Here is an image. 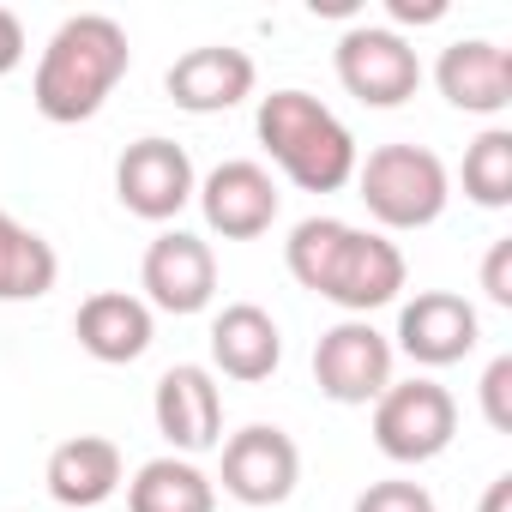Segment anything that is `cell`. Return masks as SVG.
Instances as JSON below:
<instances>
[{"mask_svg":"<svg viewBox=\"0 0 512 512\" xmlns=\"http://www.w3.org/2000/svg\"><path fill=\"white\" fill-rule=\"evenodd\" d=\"M151 416H157V434H163L175 452H205V446H217V434H223V392H217L211 368L175 362V368L157 380Z\"/></svg>","mask_w":512,"mask_h":512,"instance_id":"13","label":"cell"},{"mask_svg":"<svg viewBox=\"0 0 512 512\" xmlns=\"http://www.w3.org/2000/svg\"><path fill=\"white\" fill-rule=\"evenodd\" d=\"M61 278L55 247L25 229L13 211H0V302H43Z\"/></svg>","mask_w":512,"mask_h":512,"instance_id":"19","label":"cell"},{"mask_svg":"<svg viewBox=\"0 0 512 512\" xmlns=\"http://www.w3.org/2000/svg\"><path fill=\"white\" fill-rule=\"evenodd\" d=\"M19 61H25V25H19L13 7H0V79H7Z\"/></svg>","mask_w":512,"mask_h":512,"instance_id":"25","label":"cell"},{"mask_svg":"<svg viewBox=\"0 0 512 512\" xmlns=\"http://www.w3.org/2000/svg\"><path fill=\"white\" fill-rule=\"evenodd\" d=\"M127 67H133L127 31H121L115 19H103V13H73V19L49 37V49H43V61H37L31 103H37L43 121L79 127V121H91V115L109 103V91L127 79Z\"/></svg>","mask_w":512,"mask_h":512,"instance_id":"2","label":"cell"},{"mask_svg":"<svg viewBox=\"0 0 512 512\" xmlns=\"http://www.w3.org/2000/svg\"><path fill=\"white\" fill-rule=\"evenodd\" d=\"M314 380L332 404H374L392 386V344L368 320H338L314 344Z\"/></svg>","mask_w":512,"mask_h":512,"instance_id":"8","label":"cell"},{"mask_svg":"<svg viewBox=\"0 0 512 512\" xmlns=\"http://www.w3.org/2000/svg\"><path fill=\"white\" fill-rule=\"evenodd\" d=\"M284 266L302 290L338 302L350 320L398 302L404 290V253L386 235L356 229L344 217H302L284 241Z\"/></svg>","mask_w":512,"mask_h":512,"instance_id":"1","label":"cell"},{"mask_svg":"<svg viewBox=\"0 0 512 512\" xmlns=\"http://www.w3.org/2000/svg\"><path fill=\"white\" fill-rule=\"evenodd\" d=\"M476 512H512V476H494L488 482V494H482V506Z\"/></svg>","mask_w":512,"mask_h":512,"instance_id":"27","label":"cell"},{"mask_svg":"<svg viewBox=\"0 0 512 512\" xmlns=\"http://www.w3.org/2000/svg\"><path fill=\"white\" fill-rule=\"evenodd\" d=\"M482 416L494 434H512V356H494L482 374Z\"/></svg>","mask_w":512,"mask_h":512,"instance_id":"23","label":"cell"},{"mask_svg":"<svg viewBox=\"0 0 512 512\" xmlns=\"http://www.w3.org/2000/svg\"><path fill=\"white\" fill-rule=\"evenodd\" d=\"M193 193H199L193 157H187L175 139H139V145H127L121 163H115V199H121L133 217H145V223H169Z\"/></svg>","mask_w":512,"mask_h":512,"instance_id":"9","label":"cell"},{"mask_svg":"<svg viewBox=\"0 0 512 512\" xmlns=\"http://www.w3.org/2000/svg\"><path fill=\"white\" fill-rule=\"evenodd\" d=\"M139 284H145V308H163V314H199L211 296H217V260L211 247L187 229H163L145 260H139Z\"/></svg>","mask_w":512,"mask_h":512,"instance_id":"10","label":"cell"},{"mask_svg":"<svg viewBox=\"0 0 512 512\" xmlns=\"http://www.w3.org/2000/svg\"><path fill=\"white\" fill-rule=\"evenodd\" d=\"M253 55L247 49H229V43H205V49H187L175 67H169V103L187 109V115H223L235 109L241 97H253Z\"/></svg>","mask_w":512,"mask_h":512,"instance_id":"14","label":"cell"},{"mask_svg":"<svg viewBox=\"0 0 512 512\" xmlns=\"http://www.w3.org/2000/svg\"><path fill=\"white\" fill-rule=\"evenodd\" d=\"M356 512H434V494H428L422 482L392 476V482H368V488L356 494Z\"/></svg>","mask_w":512,"mask_h":512,"instance_id":"22","label":"cell"},{"mask_svg":"<svg viewBox=\"0 0 512 512\" xmlns=\"http://www.w3.org/2000/svg\"><path fill=\"white\" fill-rule=\"evenodd\" d=\"M121 488V446L103 434H73L49 452V494L73 512L103 506Z\"/></svg>","mask_w":512,"mask_h":512,"instance_id":"18","label":"cell"},{"mask_svg":"<svg viewBox=\"0 0 512 512\" xmlns=\"http://www.w3.org/2000/svg\"><path fill=\"white\" fill-rule=\"evenodd\" d=\"M458 434V404L434 380H404L374 398V446L392 464H428L452 446Z\"/></svg>","mask_w":512,"mask_h":512,"instance_id":"5","label":"cell"},{"mask_svg":"<svg viewBox=\"0 0 512 512\" xmlns=\"http://www.w3.org/2000/svg\"><path fill=\"white\" fill-rule=\"evenodd\" d=\"M476 338H482V320H476V308H470L464 296H452V290H422V296L404 302V314H398V350H404L410 362H422V368H452V362H464V356L476 350Z\"/></svg>","mask_w":512,"mask_h":512,"instance_id":"12","label":"cell"},{"mask_svg":"<svg viewBox=\"0 0 512 512\" xmlns=\"http://www.w3.org/2000/svg\"><path fill=\"white\" fill-rule=\"evenodd\" d=\"M356 187L386 229H428L452 199V175L428 145H374L368 163H356Z\"/></svg>","mask_w":512,"mask_h":512,"instance_id":"4","label":"cell"},{"mask_svg":"<svg viewBox=\"0 0 512 512\" xmlns=\"http://www.w3.org/2000/svg\"><path fill=\"white\" fill-rule=\"evenodd\" d=\"M260 145L272 151V163L302 187V193H338L356 181V139L350 127L308 91H272L260 97Z\"/></svg>","mask_w":512,"mask_h":512,"instance_id":"3","label":"cell"},{"mask_svg":"<svg viewBox=\"0 0 512 512\" xmlns=\"http://www.w3.org/2000/svg\"><path fill=\"white\" fill-rule=\"evenodd\" d=\"M296 476H302V452L272 422H253L223 440V494L241 506H284L296 494Z\"/></svg>","mask_w":512,"mask_h":512,"instance_id":"7","label":"cell"},{"mask_svg":"<svg viewBox=\"0 0 512 512\" xmlns=\"http://www.w3.org/2000/svg\"><path fill=\"white\" fill-rule=\"evenodd\" d=\"M211 362L241 380V386H260L278 374L284 362V332L278 320L260 308V302H229L217 320H211Z\"/></svg>","mask_w":512,"mask_h":512,"instance_id":"16","label":"cell"},{"mask_svg":"<svg viewBox=\"0 0 512 512\" xmlns=\"http://www.w3.org/2000/svg\"><path fill=\"white\" fill-rule=\"evenodd\" d=\"M434 85L464 115H500L512 103V55L500 43H488V37H464V43L440 49Z\"/></svg>","mask_w":512,"mask_h":512,"instance_id":"15","label":"cell"},{"mask_svg":"<svg viewBox=\"0 0 512 512\" xmlns=\"http://www.w3.org/2000/svg\"><path fill=\"white\" fill-rule=\"evenodd\" d=\"M332 67H338V85H344L356 103H368V109H398V103H410L416 85H422L416 49H410L398 31H386V25H356V31H344Z\"/></svg>","mask_w":512,"mask_h":512,"instance_id":"6","label":"cell"},{"mask_svg":"<svg viewBox=\"0 0 512 512\" xmlns=\"http://www.w3.org/2000/svg\"><path fill=\"white\" fill-rule=\"evenodd\" d=\"M127 512H217V488L187 458H151L127 482Z\"/></svg>","mask_w":512,"mask_h":512,"instance_id":"20","label":"cell"},{"mask_svg":"<svg viewBox=\"0 0 512 512\" xmlns=\"http://www.w3.org/2000/svg\"><path fill=\"white\" fill-rule=\"evenodd\" d=\"M392 19L398 25H434V19H446V0H392Z\"/></svg>","mask_w":512,"mask_h":512,"instance_id":"26","label":"cell"},{"mask_svg":"<svg viewBox=\"0 0 512 512\" xmlns=\"http://www.w3.org/2000/svg\"><path fill=\"white\" fill-rule=\"evenodd\" d=\"M482 296L494 308H512V241H494L482 260Z\"/></svg>","mask_w":512,"mask_h":512,"instance_id":"24","label":"cell"},{"mask_svg":"<svg viewBox=\"0 0 512 512\" xmlns=\"http://www.w3.org/2000/svg\"><path fill=\"white\" fill-rule=\"evenodd\" d=\"M73 332H79V350L91 362L121 368V362H139L151 350V308L127 290H97V296L79 302Z\"/></svg>","mask_w":512,"mask_h":512,"instance_id":"17","label":"cell"},{"mask_svg":"<svg viewBox=\"0 0 512 512\" xmlns=\"http://www.w3.org/2000/svg\"><path fill=\"white\" fill-rule=\"evenodd\" d=\"M199 211L223 241H253L278 223V181L260 163L229 157L199 181Z\"/></svg>","mask_w":512,"mask_h":512,"instance_id":"11","label":"cell"},{"mask_svg":"<svg viewBox=\"0 0 512 512\" xmlns=\"http://www.w3.org/2000/svg\"><path fill=\"white\" fill-rule=\"evenodd\" d=\"M464 193L488 211L512 205V133L506 127H488L482 139H470L464 151Z\"/></svg>","mask_w":512,"mask_h":512,"instance_id":"21","label":"cell"}]
</instances>
